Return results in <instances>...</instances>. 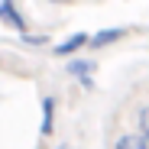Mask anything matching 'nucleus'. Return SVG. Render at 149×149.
Listing matches in <instances>:
<instances>
[{
  "mask_svg": "<svg viewBox=\"0 0 149 149\" xmlns=\"http://www.w3.org/2000/svg\"><path fill=\"white\" fill-rule=\"evenodd\" d=\"M0 19H3L7 26H13L16 33H26V19H23V13L13 7V0H0Z\"/></svg>",
  "mask_w": 149,
  "mask_h": 149,
  "instance_id": "nucleus-1",
  "label": "nucleus"
},
{
  "mask_svg": "<svg viewBox=\"0 0 149 149\" xmlns=\"http://www.w3.org/2000/svg\"><path fill=\"white\" fill-rule=\"evenodd\" d=\"M42 136H52L55 130V97H42Z\"/></svg>",
  "mask_w": 149,
  "mask_h": 149,
  "instance_id": "nucleus-2",
  "label": "nucleus"
},
{
  "mask_svg": "<svg viewBox=\"0 0 149 149\" xmlns=\"http://www.w3.org/2000/svg\"><path fill=\"white\" fill-rule=\"evenodd\" d=\"M81 45H88V36H84V33H74L71 39H65V42H58V45L52 49V52H55V55H71V52H78Z\"/></svg>",
  "mask_w": 149,
  "mask_h": 149,
  "instance_id": "nucleus-3",
  "label": "nucleus"
},
{
  "mask_svg": "<svg viewBox=\"0 0 149 149\" xmlns=\"http://www.w3.org/2000/svg\"><path fill=\"white\" fill-rule=\"evenodd\" d=\"M123 36H127V29H101L97 36H91V49H104V45H110Z\"/></svg>",
  "mask_w": 149,
  "mask_h": 149,
  "instance_id": "nucleus-4",
  "label": "nucleus"
},
{
  "mask_svg": "<svg viewBox=\"0 0 149 149\" xmlns=\"http://www.w3.org/2000/svg\"><path fill=\"white\" fill-rule=\"evenodd\" d=\"M117 149H149V139L143 133H127L117 139Z\"/></svg>",
  "mask_w": 149,
  "mask_h": 149,
  "instance_id": "nucleus-5",
  "label": "nucleus"
},
{
  "mask_svg": "<svg viewBox=\"0 0 149 149\" xmlns=\"http://www.w3.org/2000/svg\"><path fill=\"white\" fill-rule=\"evenodd\" d=\"M91 71H94V65H91V62H71V65H68V74H78L84 88H91V78H88Z\"/></svg>",
  "mask_w": 149,
  "mask_h": 149,
  "instance_id": "nucleus-6",
  "label": "nucleus"
},
{
  "mask_svg": "<svg viewBox=\"0 0 149 149\" xmlns=\"http://www.w3.org/2000/svg\"><path fill=\"white\" fill-rule=\"evenodd\" d=\"M139 133L149 139V107H143V110H139Z\"/></svg>",
  "mask_w": 149,
  "mask_h": 149,
  "instance_id": "nucleus-7",
  "label": "nucleus"
},
{
  "mask_svg": "<svg viewBox=\"0 0 149 149\" xmlns=\"http://www.w3.org/2000/svg\"><path fill=\"white\" fill-rule=\"evenodd\" d=\"M23 42H29V45H45V36H26V33H23Z\"/></svg>",
  "mask_w": 149,
  "mask_h": 149,
  "instance_id": "nucleus-8",
  "label": "nucleus"
},
{
  "mask_svg": "<svg viewBox=\"0 0 149 149\" xmlns=\"http://www.w3.org/2000/svg\"><path fill=\"white\" fill-rule=\"evenodd\" d=\"M52 3H71V0H52Z\"/></svg>",
  "mask_w": 149,
  "mask_h": 149,
  "instance_id": "nucleus-9",
  "label": "nucleus"
}]
</instances>
